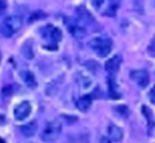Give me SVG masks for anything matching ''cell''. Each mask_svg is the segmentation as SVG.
Returning a JSON list of instances; mask_svg holds the SVG:
<instances>
[{
  "instance_id": "cell-20",
  "label": "cell",
  "mask_w": 155,
  "mask_h": 143,
  "mask_svg": "<svg viewBox=\"0 0 155 143\" xmlns=\"http://www.w3.org/2000/svg\"><path fill=\"white\" fill-rule=\"evenodd\" d=\"M103 3H104V0H92V5H93L96 9H99Z\"/></svg>"
},
{
  "instance_id": "cell-10",
  "label": "cell",
  "mask_w": 155,
  "mask_h": 143,
  "mask_svg": "<svg viewBox=\"0 0 155 143\" xmlns=\"http://www.w3.org/2000/svg\"><path fill=\"white\" fill-rule=\"evenodd\" d=\"M68 29H70V32L76 39H82V37L86 36V29L83 26H81V25H78V24H70Z\"/></svg>"
},
{
  "instance_id": "cell-17",
  "label": "cell",
  "mask_w": 155,
  "mask_h": 143,
  "mask_svg": "<svg viewBox=\"0 0 155 143\" xmlns=\"http://www.w3.org/2000/svg\"><path fill=\"white\" fill-rule=\"evenodd\" d=\"M45 16H46L45 12H42V11H35V12H32V14L30 15V18H29V22L37 21V20H40V19H44Z\"/></svg>"
},
{
  "instance_id": "cell-3",
  "label": "cell",
  "mask_w": 155,
  "mask_h": 143,
  "mask_svg": "<svg viewBox=\"0 0 155 143\" xmlns=\"http://www.w3.org/2000/svg\"><path fill=\"white\" fill-rule=\"evenodd\" d=\"M60 133H61V123L52 121V122L47 123V126L45 127L44 132L41 134V138H42V141H46V142H54L57 139Z\"/></svg>"
},
{
  "instance_id": "cell-8",
  "label": "cell",
  "mask_w": 155,
  "mask_h": 143,
  "mask_svg": "<svg viewBox=\"0 0 155 143\" xmlns=\"http://www.w3.org/2000/svg\"><path fill=\"white\" fill-rule=\"evenodd\" d=\"M20 131L25 137H32L37 131V124L36 122H29L20 127Z\"/></svg>"
},
{
  "instance_id": "cell-9",
  "label": "cell",
  "mask_w": 155,
  "mask_h": 143,
  "mask_svg": "<svg viewBox=\"0 0 155 143\" xmlns=\"http://www.w3.org/2000/svg\"><path fill=\"white\" fill-rule=\"evenodd\" d=\"M108 134L115 142H119L123 138V131H122V128L118 127V126H115V124H110L108 127Z\"/></svg>"
},
{
  "instance_id": "cell-5",
  "label": "cell",
  "mask_w": 155,
  "mask_h": 143,
  "mask_svg": "<svg viewBox=\"0 0 155 143\" xmlns=\"http://www.w3.org/2000/svg\"><path fill=\"white\" fill-rule=\"evenodd\" d=\"M130 79L138 83L139 87L144 88L149 83V75L145 70H135L130 72Z\"/></svg>"
},
{
  "instance_id": "cell-22",
  "label": "cell",
  "mask_w": 155,
  "mask_h": 143,
  "mask_svg": "<svg viewBox=\"0 0 155 143\" xmlns=\"http://www.w3.org/2000/svg\"><path fill=\"white\" fill-rule=\"evenodd\" d=\"M117 111H119V112H122V113H123L124 116H125V114L128 113V108H127L125 106H118V107H117Z\"/></svg>"
},
{
  "instance_id": "cell-7",
  "label": "cell",
  "mask_w": 155,
  "mask_h": 143,
  "mask_svg": "<svg viewBox=\"0 0 155 143\" xmlns=\"http://www.w3.org/2000/svg\"><path fill=\"white\" fill-rule=\"evenodd\" d=\"M76 12H77V15H78V18L84 21L86 24H89V22H94V19L93 16L89 14V11L84 8V6H78L76 9Z\"/></svg>"
},
{
  "instance_id": "cell-13",
  "label": "cell",
  "mask_w": 155,
  "mask_h": 143,
  "mask_svg": "<svg viewBox=\"0 0 155 143\" xmlns=\"http://www.w3.org/2000/svg\"><path fill=\"white\" fill-rule=\"evenodd\" d=\"M21 53H22V55H24L25 57L29 59V60L34 59V51H32V46H31V43H30V41H26V43L22 45Z\"/></svg>"
},
{
  "instance_id": "cell-21",
  "label": "cell",
  "mask_w": 155,
  "mask_h": 143,
  "mask_svg": "<svg viewBox=\"0 0 155 143\" xmlns=\"http://www.w3.org/2000/svg\"><path fill=\"white\" fill-rule=\"evenodd\" d=\"M149 98H150V101H151L153 103H155V86L150 90V92H149Z\"/></svg>"
},
{
  "instance_id": "cell-25",
  "label": "cell",
  "mask_w": 155,
  "mask_h": 143,
  "mask_svg": "<svg viewBox=\"0 0 155 143\" xmlns=\"http://www.w3.org/2000/svg\"><path fill=\"white\" fill-rule=\"evenodd\" d=\"M0 60H2V56H0Z\"/></svg>"
},
{
  "instance_id": "cell-2",
  "label": "cell",
  "mask_w": 155,
  "mask_h": 143,
  "mask_svg": "<svg viewBox=\"0 0 155 143\" xmlns=\"http://www.w3.org/2000/svg\"><path fill=\"white\" fill-rule=\"evenodd\" d=\"M21 26H22V19L19 15H10V16L5 18L0 30H2V32L5 37H10L12 34L19 31L21 29Z\"/></svg>"
},
{
  "instance_id": "cell-24",
  "label": "cell",
  "mask_w": 155,
  "mask_h": 143,
  "mask_svg": "<svg viewBox=\"0 0 155 143\" xmlns=\"http://www.w3.org/2000/svg\"><path fill=\"white\" fill-rule=\"evenodd\" d=\"M0 143H5V141H4L2 137H0Z\"/></svg>"
},
{
  "instance_id": "cell-23",
  "label": "cell",
  "mask_w": 155,
  "mask_h": 143,
  "mask_svg": "<svg viewBox=\"0 0 155 143\" xmlns=\"http://www.w3.org/2000/svg\"><path fill=\"white\" fill-rule=\"evenodd\" d=\"M99 143H110V141H109V138H107V137H102L101 141H99Z\"/></svg>"
},
{
  "instance_id": "cell-4",
  "label": "cell",
  "mask_w": 155,
  "mask_h": 143,
  "mask_svg": "<svg viewBox=\"0 0 155 143\" xmlns=\"http://www.w3.org/2000/svg\"><path fill=\"white\" fill-rule=\"evenodd\" d=\"M32 111V107L30 105V102H26V101H24L21 103H19V105L15 107L14 110V117H15V120L16 121H22L25 120L26 117L30 116Z\"/></svg>"
},
{
  "instance_id": "cell-1",
  "label": "cell",
  "mask_w": 155,
  "mask_h": 143,
  "mask_svg": "<svg viewBox=\"0 0 155 143\" xmlns=\"http://www.w3.org/2000/svg\"><path fill=\"white\" fill-rule=\"evenodd\" d=\"M89 46H91V49L98 56L106 57L112 51L113 44L108 37H96V39H93V40L89 41Z\"/></svg>"
},
{
  "instance_id": "cell-11",
  "label": "cell",
  "mask_w": 155,
  "mask_h": 143,
  "mask_svg": "<svg viewBox=\"0 0 155 143\" xmlns=\"http://www.w3.org/2000/svg\"><path fill=\"white\" fill-rule=\"evenodd\" d=\"M91 103H92V97L89 95H87V96H83V97L77 100L76 106H77V108H78L80 111L84 112V111H87L89 107H91Z\"/></svg>"
},
{
  "instance_id": "cell-19",
  "label": "cell",
  "mask_w": 155,
  "mask_h": 143,
  "mask_svg": "<svg viewBox=\"0 0 155 143\" xmlns=\"http://www.w3.org/2000/svg\"><path fill=\"white\" fill-rule=\"evenodd\" d=\"M8 4H6V0H0V16H2L4 12L6 11Z\"/></svg>"
},
{
  "instance_id": "cell-16",
  "label": "cell",
  "mask_w": 155,
  "mask_h": 143,
  "mask_svg": "<svg viewBox=\"0 0 155 143\" xmlns=\"http://www.w3.org/2000/svg\"><path fill=\"white\" fill-rule=\"evenodd\" d=\"M18 88V87H16ZM15 85H6V86H4L3 87V90H2V94H3V96H5V97H9V96H11L12 94L15 92Z\"/></svg>"
},
{
  "instance_id": "cell-6",
  "label": "cell",
  "mask_w": 155,
  "mask_h": 143,
  "mask_svg": "<svg viewBox=\"0 0 155 143\" xmlns=\"http://www.w3.org/2000/svg\"><path fill=\"white\" fill-rule=\"evenodd\" d=\"M120 62H122V57L119 55H115L113 56L112 59H109L108 61H106V70L110 73H114L119 70V66H120Z\"/></svg>"
},
{
  "instance_id": "cell-18",
  "label": "cell",
  "mask_w": 155,
  "mask_h": 143,
  "mask_svg": "<svg viewBox=\"0 0 155 143\" xmlns=\"http://www.w3.org/2000/svg\"><path fill=\"white\" fill-rule=\"evenodd\" d=\"M122 0H109V5H110V10L112 11H115L118 9V6L120 5Z\"/></svg>"
},
{
  "instance_id": "cell-14",
  "label": "cell",
  "mask_w": 155,
  "mask_h": 143,
  "mask_svg": "<svg viewBox=\"0 0 155 143\" xmlns=\"http://www.w3.org/2000/svg\"><path fill=\"white\" fill-rule=\"evenodd\" d=\"M48 37H50L54 43H58L61 39H62V32H61L60 29L51 28V25H50V34H48Z\"/></svg>"
},
{
  "instance_id": "cell-12",
  "label": "cell",
  "mask_w": 155,
  "mask_h": 143,
  "mask_svg": "<svg viewBox=\"0 0 155 143\" xmlns=\"http://www.w3.org/2000/svg\"><path fill=\"white\" fill-rule=\"evenodd\" d=\"M24 81H25V83H26V86L30 87V88H35V87L37 86L36 77H35L34 73L30 72V71H26V72L24 73Z\"/></svg>"
},
{
  "instance_id": "cell-15",
  "label": "cell",
  "mask_w": 155,
  "mask_h": 143,
  "mask_svg": "<svg viewBox=\"0 0 155 143\" xmlns=\"http://www.w3.org/2000/svg\"><path fill=\"white\" fill-rule=\"evenodd\" d=\"M141 112H143L144 116H145V118H147V121H148V126H149V128H153V127L155 126V123H154L153 113H151L150 108L147 107V106H141Z\"/></svg>"
}]
</instances>
